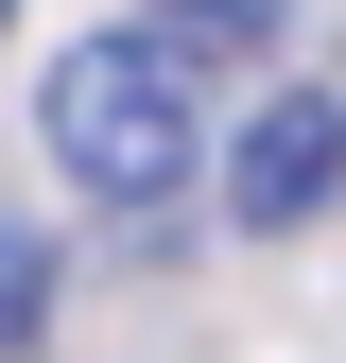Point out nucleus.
<instances>
[{
  "label": "nucleus",
  "instance_id": "obj_1",
  "mask_svg": "<svg viewBox=\"0 0 346 363\" xmlns=\"http://www.w3.org/2000/svg\"><path fill=\"white\" fill-rule=\"evenodd\" d=\"M208 52H173L156 18H104V35H69L52 86H35V139H52V173L86 208H173L191 191V156H208Z\"/></svg>",
  "mask_w": 346,
  "mask_h": 363
},
{
  "label": "nucleus",
  "instance_id": "obj_2",
  "mask_svg": "<svg viewBox=\"0 0 346 363\" xmlns=\"http://www.w3.org/2000/svg\"><path fill=\"white\" fill-rule=\"evenodd\" d=\"M329 191H346V104L329 86H277V104L242 121V156H225V208L242 225H312Z\"/></svg>",
  "mask_w": 346,
  "mask_h": 363
},
{
  "label": "nucleus",
  "instance_id": "obj_3",
  "mask_svg": "<svg viewBox=\"0 0 346 363\" xmlns=\"http://www.w3.org/2000/svg\"><path fill=\"white\" fill-rule=\"evenodd\" d=\"M277 18H294V0H156V35H173V52H260Z\"/></svg>",
  "mask_w": 346,
  "mask_h": 363
},
{
  "label": "nucleus",
  "instance_id": "obj_4",
  "mask_svg": "<svg viewBox=\"0 0 346 363\" xmlns=\"http://www.w3.org/2000/svg\"><path fill=\"white\" fill-rule=\"evenodd\" d=\"M35 329H52V242L0 208V346H35Z\"/></svg>",
  "mask_w": 346,
  "mask_h": 363
},
{
  "label": "nucleus",
  "instance_id": "obj_5",
  "mask_svg": "<svg viewBox=\"0 0 346 363\" xmlns=\"http://www.w3.org/2000/svg\"><path fill=\"white\" fill-rule=\"evenodd\" d=\"M0 18H18V0H0Z\"/></svg>",
  "mask_w": 346,
  "mask_h": 363
}]
</instances>
